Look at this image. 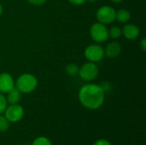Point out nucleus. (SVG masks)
Masks as SVG:
<instances>
[{
	"label": "nucleus",
	"instance_id": "obj_1",
	"mask_svg": "<svg viewBox=\"0 0 146 145\" xmlns=\"http://www.w3.org/2000/svg\"><path fill=\"white\" fill-rule=\"evenodd\" d=\"M79 100L86 109L95 110L99 109L104 101V91L98 85L86 84L79 91Z\"/></svg>",
	"mask_w": 146,
	"mask_h": 145
},
{
	"label": "nucleus",
	"instance_id": "obj_2",
	"mask_svg": "<svg viewBox=\"0 0 146 145\" xmlns=\"http://www.w3.org/2000/svg\"><path fill=\"white\" fill-rule=\"evenodd\" d=\"M15 85L21 93L27 94L36 89L38 85V79L31 73H23L19 76Z\"/></svg>",
	"mask_w": 146,
	"mask_h": 145
},
{
	"label": "nucleus",
	"instance_id": "obj_3",
	"mask_svg": "<svg viewBox=\"0 0 146 145\" xmlns=\"http://www.w3.org/2000/svg\"><path fill=\"white\" fill-rule=\"evenodd\" d=\"M90 34L92 38L97 43H104L110 37L109 29L104 24L100 22L95 23L92 26L90 29Z\"/></svg>",
	"mask_w": 146,
	"mask_h": 145
},
{
	"label": "nucleus",
	"instance_id": "obj_4",
	"mask_svg": "<svg viewBox=\"0 0 146 145\" xmlns=\"http://www.w3.org/2000/svg\"><path fill=\"white\" fill-rule=\"evenodd\" d=\"M98 73H99V70H98V67L97 66V64L95 62H89L82 65L81 68H80L78 74L83 80L92 81L97 78V76L98 75Z\"/></svg>",
	"mask_w": 146,
	"mask_h": 145
},
{
	"label": "nucleus",
	"instance_id": "obj_5",
	"mask_svg": "<svg viewBox=\"0 0 146 145\" xmlns=\"http://www.w3.org/2000/svg\"><path fill=\"white\" fill-rule=\"evenodd\" d=\"M104 50L98 44H91L85 50L86 58L92 62H98L104 57Z\"/></svg>",
	"mask_w": 146,
	"mask_h": 145
},
{
	"label": "nucleus",
	"instance_id": "obj_6",
	"mask_svg": "<svg viewBox=\"0 0 146 145\" xmlns=\"http://www.w3.org/2000/svg\"><path fill=\"white\" fill-rule=\"evenodd\" d=\"M3 114H4V116L7 118V120L10 123H15V122L20 121L23 118L24 109L18 103L9 104V106H7Z\"/></svg>",
	"mask_w": 146,
	"mask_h": 145
},
{
	"label": "nucleus",
	"instance_id": "obj_7",
	"mask_svg": "<svg viewBox=\"0 0 146 145\" xmlns=\"http://www.w3.org/2000/svg\"><path fill=\"white\" fill-rule=\"evenodd\" d=\"M115 10L110 6L104 5L98 9L97 11V19L98 22L104 25L110 24L115 20Z\"/></svg>",
	"mask_w": 146,
	"mask_h": 145
},
{
	"label": "nucleus",
	"instance_id": "obj_8",
	"mask_svg": "<svg viewBox=\"0 0 146 145\" xmlns=\"http://www.w3.org/2000/svg\"><path fill=\"white\" fill-rule=\"evenodd\" d=\"M15 81L13 77L8 73H0V92L8 93L15 87Z\"/></svg>",
	"mask_w": 146,
	"mask_h": 145
},
{
	"label": "nucleus",
	"instance_id": "obj_9",
	"mask_svg": "<svg viewBox=\"0 0 146 145\" xmlns=\"http://www.w3.org/2000/svg\"><path fill=\"white\" fill-rule=\"evenodd\" d=\"M121 31L125 38L130 40L136 39L139 35V28L134 24H127Z\"/></svg>",
	"mask_w": 146,
	"mask_h": 145
},
{
	"label": "nucleus",
	"instance_id": "obj_10",
	"mask_svg": "<svg viewBox=\"0 0 146 145\" xmlns=\"http://www.w3.org/2000/svg\"><path fill=\"white\" fill-rule=\"evenodd\" d=\"M121 50V47L119 43L111 42L107 45L104 50V54L109 58H115L120 55Z\"/></svg>",
	"mask_w": 146,
	"mask_h": 145
},
{
	"label": "nucleus",
	"instance_id": "obj_11",
	"mask_svg": "<svg viewBox=\"0 0 146 145\" xmlns=\"http://www.w3.org/2000/svg\"><path fill=\"white\" fill-rule=\"evenodd\" d=\"M21 93L15 86L12 90H10L7 93V97H5L8 104H16V103H19V102L21 100Z\"/></svg>",
	"mask_w": 146,
	"mask_h": 145
},
{
	"label": "nucleus",
	"instance_id": "obj_12",
	"mask_svg": "<svg viewBox=\"0 0 146 145\" xmlns=\"http://www.w3.org/2000/svg\"><path fill=\"white\" fill-rule=\"evenodd\" d=\"M131 19V14L127 9H122L115 12V20L121 23H126Z\"/></svg>",
	"mask_w": 146,
	"mask_h": 145
},
{
	"label": "nucleus",
	"instance_id": "obj_13",
	"mask_svg": "<svg viewBox=\"0 0 146 145\" xmlns=\"http://www.w3.org/2000/svg\"><path fill=\"white\" fill-rule=\"evenodd\" d=\"M65 70H66V73L69 76H76L79 73L80 68L74 63H69V64L67 65Z\"/></svg>",
	"mask_w": 146,
	"mask_h": 145
},
{
	"label": "nucleus",
	"instance_id": "obj_14",
	"mask_svg": "<svg viewBox=\"0 0 146 145\" xmlns=\"http://www.w3.org/2000/svg\"><path fill=\"white\" fill-rule=\"evenodd\" d=\"M10 122L7 120V118L4 115H0V132H4L9 130Z\"/></svg>",
	"mask_w": 146,
	"mask_h": 145
},
{
	"label": "nucleus",
	"instance_id": "obj_15",
	"mask_svg": "<svg viewBox=\"0 0 146 145\" xmlns=\"http://www.w3.org/2000/svg\"><path fill=\"white\" fill-rule=\"evenodd\" d=\"M32 145H53L50 139L46 137H38L33 141Z\"/></svg>",
	"mask_w": 146,
	"mask_h": 145
},
{
	"label": "nucleus",
	"instance_id": "obj_16",
	"mask_svg": "<svg viewBox=\"0 0 146 145\" xmlns=\"http://www.w3.org/2000/svg\"><path fill=\"white\" fill-rule=\"evenodd\" d=\"M122 34V31L120 27L118 26H112L110 30H109V35L110 37H111L112 38H119Z\"/></svg>",
	"mask_w": 146,
	"mask_h": 145
},
{
	"label": "nucleus",
	"instance_id": "obj_17",
	"mask_svg": "<svg viewBox=\"0 0 146 145\" xmlns=\"http://www.w3.org/2000/svg\"><path fill=\"white\" fill-rule=\"evenodd\" d=\"M8 106V103L6 101V97L3 93L0 92V115H3Z\"/></svg>",
	"mask_w": 146,
	"mask_h": 145
},
{
	"label": "nucleus",
	"instance_id": "obj_18",
	"mask_svg": "<svg viewBox=\"0 0 146 145\" xmlns=\"http://www.w3.org/2000/svg\"><path fill=\"white\" fill-rule=\"evenodd\" d=\"M93 145H112L111 143L107 140V139H104V138H100V139H98L97 141H95V143L93 144Z\"/></svg>",
	"mask_w": 146,
	"mask_h": 145
},
{
	"label": "nucleus",
	"instance_id": "obj_19",
	"mask_svg": "<svg viewBox=\"0 0 146 145\" xmlns=\"http://www.w3.org/2000/svg\"><path fill=\"white\" fill-rule=\"evenodd\" d=\"M29 3L33 5H41L44 4L47 0H27Z\"/></svg>",
	"mask_w": 146,
	"mask_h": 145
},
{
	"label": "nucleus",
	"instance_id": "obj_20",
	"mask_svg": "<svg viewBox=\"0 0 146 145\" xmlns=\"http://www.w3.org/2000/svg\"><path fill=\"white\" fill-rule=\"evenodd\" d=\"M71 3L73 4H75V5H80V4H83L86 0H68Z\"/></svg>",
	"mask_w": 146,
	"mask_h": 145
},
{
	"label": "nucleus",
	"instance_id": "obj_21",
	"mask_svg": "<svg viewBox=\"0 0 146 145\" xmlns=\"http://www.w3.org/2000/svg\"><path fill=\"white\" fill-rule=\"evenodd\" d=\"M140 47L143 50H146V38H144L141 41H140Z\"/></svg>",
	"mask_w": 146,
	"mask_h": 145
},
{
	"label": "nucleus",
	"instance_id": "obj_22",
	"mask_svg": "<svg viewBox=\"0 0 146 145\" xmlns=\"http://www.w3.org/2000/svg\"><path fill=\"white\" fill-rule=\"evenodd\" d=\"M112 2H114V3H121V2H122L123 0H111Z\"/></svg>",
	"mask_w": 146,
	"mask_h": 145
},
{
	"label": "nucleus",
	"instance_id": "obj_23",
	"mask_svg": "<svg viewBox=\"0 0 146 145\" xmlns=\"http://www.w3.org/2000/svg\"><path fill=\"white\" fill-rule=\"evenodd\" d=\"M2 13H3V7H2V5L0 3V15H2Z\"/></svg>",
	"mask_w": 146,
	"mask_h": 145
},
{
	"label": "nucleus",
	"instance_id": "obj_24",
	"mask_svg": "<svg viewBox=\"0 0 146 145\" xmlns=\"http://www.w3.org/2000/svg\"><path fill=\"white\" fill-rule=\"evenodd\" d=\"M86 1H88V2H90V3H95L97 0H86Z\"/></svg>",
	"mask_w": 146,
	"mask_h": 145
},
{
	"label": "nucleus",
	"instance_id": "obj_25",
	"mask_svg": "<svg viewBox=\"0 0 146 145\" xmlns=\"http://www.w3.org/2000/svg\"><path fill=\"white\" fill-rule=\"evenodd\" d=\"M22 145H28V144H22Z\"/></svg>",
	"mask_w": 146,
	"mask_h": 145
}]
</instances>
